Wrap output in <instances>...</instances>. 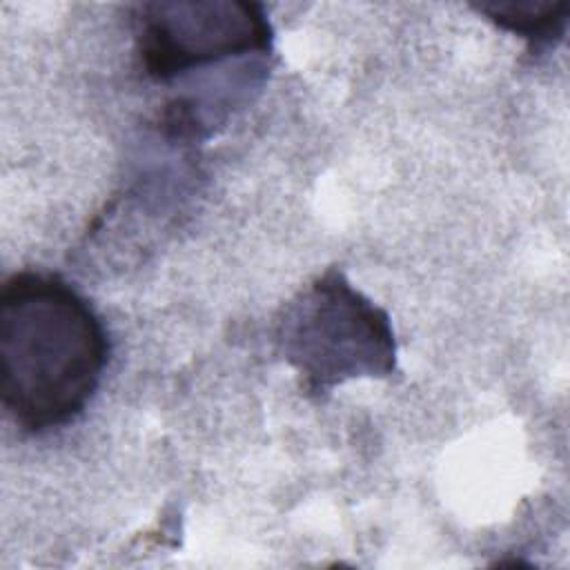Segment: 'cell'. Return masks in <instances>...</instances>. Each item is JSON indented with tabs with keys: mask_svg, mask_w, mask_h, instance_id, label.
I'll list each match as a JSON object with an SVG mask.
<instances>
[{
	"mask_svg": "<svg viewBox=\"0 0 570 570\" xmlns=\"http://www.w3.org/2000/svg\"><path fill=\"white\" fill-rule=\"evenodd\" d=\"M109 334L62 276L16 272L0 289V399L27 434L78 419L109 363Z\"/></svg>",
	"mask_w": 570,
	"mask_h": 570,
	"instance_id": "6da1fadb",
	"label": "cell"
},
{
	"mask_svg": "<svg viewBox=\"0 0 570 570\" xmlns=\"http://www.w3.org/2000/svg\"><path fill=\"white\" fill-rule=\"evenodd\" d=\"M136 51L147 76L174 80L229 58L267 56L272 24L265 7L243 0H174L134 7Z\"/></svg>",
	"mask_w": 570,
	"mask_h": 570,
	"instance_id": "3957f363",
	"label": "cell"
},
{
	"mask_svg": "<svg viewBox=\"0 0 570 570\" xmlns=\"http://www.w3.org/2000/svg\"><path fill=\"white\" fill-rule=\"evenodd\" d=\"M276 341L305 390L316 394L347 379L387 376L396 367L390 316L336 269L289 301Z\"/></svg>",
	"mask_w": 570,
	"mask_h": 570,
	"instance_id": "7a4b0ae2",
	"label": "cell"
},
{
	"mask_svg": "<svg viewBox=\"0 0 570 570\" xmlns=\"http://www.w3.org/2000/svg\"><path fill=\"white\" fill-rule=\"evenodd\" d=\"M474 9L503 31L525 38L534 49L554 47L568 27L570 4L566 0H494Z\"/></svg>",
	"mask_w": 570,
	"mask_h": 570,
	"instance_id": "277c9868",
	"label": "cell"
}]
</instances>
